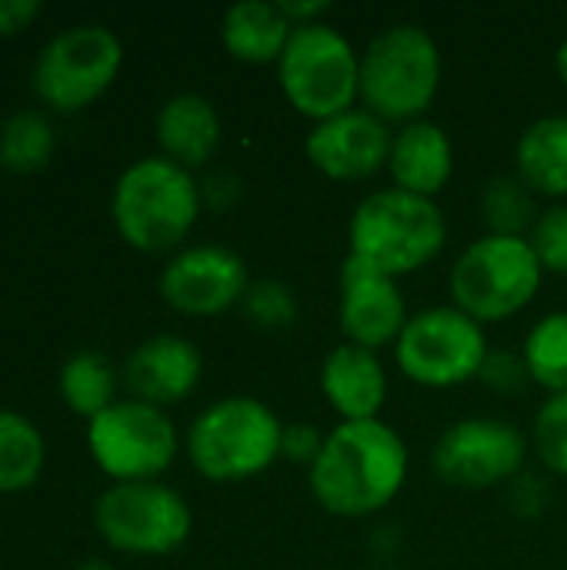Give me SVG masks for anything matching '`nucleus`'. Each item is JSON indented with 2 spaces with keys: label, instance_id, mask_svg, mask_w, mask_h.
I'll return each instance as SVG.
<instances>
[{
  "label": "nucleus",
  "instance_id": "nucleus-1",
  "mask_svg": "<svg viewBox=\"0 0 567 570\" xmlns=\"http://www.w3.org/2000/svg\"><path fill=\"white\" fill-rule=\"evenodd\" d=\"M408 444L378 421H341L307 471L314 501L334 518H371L384 511L408 481Z\"/></svg>",
  "mask_w": 567,
  "mask_h": 570
},
{
  "label": "nucleus",
  "instance_id": "nucleus-2",
  "mask_svg": "<svg viewBox=\"0 0 567 570\" xmlns=\"http://www.w3.org/2000/svg\"><path fill=\"white\" fill-rule=\"evenodd\" d=\"M201 207L204 197L194 174L160 154L134 160L117 177L110 197L117 234L140 254L177 250L190 237Z\"/></svg>",
  "mask_w": 567,
  "mask_h": 570
},
{
  "label": "nucleus",
  "instance_id": "nucleus-3",
  "mask_svg": "<svg viewBox=\"0 0 567 570\" xmlns=\"http://www.w3.org/2000/svg\"><path fill=\"white\" fill-rule=\"evenodd\" d=\"M448 240V220L431 197L398 187L368 194L348 224V254L388 277L428 267Z\"/></svg>",
  "mask_w": 567,
  "mask_h": 570
},
{
  "label": "nucleus",
  "instance_id": "nucleus-4",
  "mask_svg": "<svg viewBox=\"0 0 567 570\" xmlns=\"http://www.w3.org/2000/svg\"><path fill=\"white\" fill-rule=\"evenodd\" d=\"M438 40L418 23L381 30L361 53V104L384 124L424 120L441 87Z\"/></svg>",
  "mask_w": 567,
  "mask_h": 570
},
{
  "label": "nucleus",
  "instance_id": "nucleus-5",
  "mask_svg": "<svg viewBox=\"0 0 567 570\" xmlns=\"http://www.w3.org/2000/svg\"><path fill=\"white\" fill-rule=\"evenodd\" d=\"M277 414L257 397H224L204 407L187 431V458L194 471L214 484H237L264 474L281 461Z\"/></svg>",
  "mask_w": 567,
  "mask_h": 570
},
{
  "label": "nucleus",
  "instance_id": "nucleus-6",
  "mask_svg": "<svg viewBox=\"0 0 567 570\" xmlns=\"http://www.w3.org/2000/svg\"><path fill=\"white\" fill-rule=\"evenodd\" d=\"M545 267L528 237L485 234L451 267V304L478 324L521 314L541 291Z\"/></svg>",
  "mask_w": 567,
  "mask_h": 570
},
{
  "label": "nucleus",
  "instance_id": "nucleus-7",
  "mask_svg": "<svg viewBox=\"0 0 567 570\" xmlns=\"http://www.w3.org/2000/svg\"><path fill=\"white\" fill-rule=\"evenodd\" d=\"M277 80L287 104L321 124L361 100V53L331 23L294 27L277 60Z\"/></svg>",
  "mask_w": 567,
  "mask_h": 570
},
{
  "label": "nucleus",
  "instance_id": "nucleus-8",
  "mask_svg": "<svg viewBox=\"0 0 567 570\" xmlns=\"http://www.w3.org/2000/svg\"><path fill=\"white\" fill-rule=\"evenodd\" d=\"M488 354L491 347L485 324H478L454 304L424 307L411 314L394 344V361L401 374L434 391L475 381Z\"/></svg>",
  "mask_w": 567,
  "mask_h": 570
},
{
  "label": "nucleus",
  "instance_id": "nucleus-9",
  "mask_svg": "<svg viewBox=\"0 0 567 570\" xmlns=\"http://www.w3.org/2000/svg\"><path fill=\"white\" fill-rule=\"evenodd\" d=\"M97 534L120 554L160 558L177 551L194 528L187 501L160 481L110 484L94 504Z\"/></svg>",
  "mask_w": 567,
  "mask_h": 570
},
{
  "label": "nucleus",
  "instance_id": "nucleus-10",
  "mask_svg": "<svg viewBox=\"0 0 567 570\" xmlns=\"http://www.w3.org/2000/svg\"><path fill=\"white\" fill-rule=\"evenodd\" d=\"M124 67V43L100 23H80L57 33L33 63L37 97L60 114L90 107L110 90Z\"/></svg>",
  "mask_w": 567,
  "mask_h": 570
},
{
  "label": "nucleus",
  "instance_id": "nucleus-11",
  "mask_svg": "<svg viewBox=\"0 0 567 570\" xmlns=\"http://www.w3.org/2000/svg\"><path fill=\"white\" fill-rule=\"evenodd\" d=\"M177 428L164 407L144 401H117L87 421V448L94 464L117 484L157 481L177 458Z\"/></svg>",
  "mask_w": 567,
  "mask_h": 570
},
{
  "label": "nucleus",
  "instance_id": "nucleus-12",
  "mask_svg": "<svg viewBox=\"0 0 567 570\" xmlns=\"http://www.w3.org/2000/svg\"><path fill=\"white\" fill-rule=\"evenodd\" d=\"M531 441L501 417H465L451 424L431 454L434 474L465 491L511 484L528 461Z\"/></svg>",
  "mask_w": 567,
  "mask_h": 570
},
{
  "label": "nucleus",
  "instance_id": "nucleus-13",
  "mask_svg": "<svg viewBox=\"0 0 567 570\" xmlns=\"http://www.w3.org/2000/svg\"><path fill=\"white\" fill-rule=\"evenodd\" d=\"M251 287L241 254L221 244L180 247L160 271V297L187 317H217L244 301Z\"/></svg>",
  "mask_w": 567,
  "mask_h": 570
},
{
  "label": "nucleus",
  "instance_id": "nucleus-14",
  "mask_svg": "<svg viewBox=\"0 0 567 570\" xmlns=\"http://www.w3.org/2000/svg\"><path fill=\"white\" fill-rule=\"evenodd\" d=\"M338 324L348 344L378 351L394 347L404 324H408V301L394 277L381 274L378 267L344 257L338 277Z\"/></svg>",
  "mask_w": 567,
  "mask_h": 570
},
{
  "label": "nucleus",
  "instance_id": "nucleus-15",
  "mask_svg": "<svg viewBox=\"0 0 567 570\" xmlns=\"http://www.w3.org/2000/svg\"><path fill=\"white\" fill-rule=\"evenodd\" d=\"M394 130L364 107H351L307 130L304 154L331 180H368L388 167Z\"/></svg>",
  "mask_w": 567,
  "mask_h": 570
},
{
  "label": "nucleus",
  "instance_id": "nucleus-16",
  "mask_svg": "<svg viewBox=\"0 0 567 570\" xmlns=\"http://www.w3.org/2000/svg\"><path fill=\"white\" fill-rule=\"evenodd\" d=\"M201 374L204 357L194 341L180 334H157L130 351L120 377L134 401L170 407L197 391Z\"/></svg>",
  "mask_w": 567,
  "mask_h": 570
},
{
  "label": "nucleus",
  "instance_id": "nucleus-17",
  "mask_svg": "<svg viewBox=\"0 0 567 570\" xmlns=\"http://www.w3.org/2000/svg\"><path fill=\"white\" fill-rule=\"evenodd\" d=\"M321 391L341 421H378L388 401V371L378 351L338 344L321 364Z\"/></svg>",
  "mask_w": 567,
  "mask_h": 570
},
{
  "label": "nucleus",
  "instance_id": "nucleus-18",
  "mask_svg": "<svg viewBox=\"0 0 567 570\" xmlns=\"http://www.w3.org/2000/svg\"><path fill=\"white\" fill-rule=\"evenodd\" d=\"M388 174L398 190L434 200L454 174V144L448 130L434 120H414L394 130Z\"/></svg>",
  "mask_w": 567,
  "mask_h": 570
},
{
  "label": "nucleus",
  "instance_id": "nucleus-19",
  "mask_svg": "<svg viewBox=\"0 0 567 570\" xmlns=\"http://www.w3.org/2000/svg\"><path fill=\"white\" fill-rule=\"evenodd\" d=\"M154 130H157V144H160V157L180 164L190 174L217 154L221 137H224L217 107L201 94L170 97L157 110Z\"/></svg>",
  "mask_w": 567,
  "mask_h": 570
},
{
  "label": "nucleus",
  "instance_id": "nucleus-20",
  "mask_svg": "<svg viewBox=\"0 0 567 570\" xmlns=\"http://www.w3.org/2000/svg\"><path fill=\"white\" fill-rule=\"evenodd\" d=\"M294 23L271 0H241L221 20V43L241 63H277Z\"/></svg>",
  "mask_w": 567,
  "mask_h": 570
},
{
  "label": "nucleus",
  "instance_id": "nucleus-21",
  "mask_svg": "<svg viewBox=\"0 0 567 570\" xmlns=\"http://www.w3.org/2000/svg\"><path fill=\"white\" fill-rule=\"evenodd\" d=\"M515 174L541 197H567V117L551 114L525 127L515 147Z\"/></svg>",
  "mask_w": 567,
  "mask_h": 570
},
{
  "label": "nucleus",
  "instance_id": "nucleus-22",
  "mask_svg": "<svg viewBox=\"0 0 567 570\" xmlns=\"http://www.w3.org/2000/svg\"><path fill=\"white\" fill-rule=\"evenodd\" d=\"M47 444L40 428L17 414L0 411V494H20L43 474Z\"/></svg>",
  "mask_w": 567,
  "mask_h": 570
},
{
  "label": "nucleus",
  "instance_id": "nucleus-23",
  "mask_svg": "<svg viewBox=\"0 0 567 570\" xmlns=\"http://www.w3.org/2000/svg\"><path fill=\"white\" fill-rule=\"evenodd\" d=\"M117 367L104 354L77 351L60 367V397L74 414L94 421L110 404H117Z\"/></svg>",
  "mask_w": 567,
  "mask_h": 570
},
{
  "label": "nucleus",
  "instance_id": "nucleus-24",
  "mask_svg": "<svg viewBox=\"0 0 567 570\" xmlns=\"http://www.w3.org/2000/svg\"><path fill=\"white\" fill-rule=\"evenodd\" d=\"M53 157V127L40 110H17L0 124V167L37 174Z\"/></svg>",
  "mask_w": 567,
  "mask_h": 570
},
{
  "label": "nucleus",
  "instance_id": "nucleus-25",
  "mask_svg": "<svg viewBox=\"0 0 567 570\" xmlns=\"http://www.w3.org/2000/svg\"><path fill=\"white\" fill-rule=\"evenodd\" d=\"M521 357L528 364V374L538 387L548 394L567 391V311L545 314L525 337Z\"/></svg>",
  "mask_w": 567,
  "mask_h": 570
},
{
  "label": "nucleus",
  "instance_id": "nucleus-26",
  "mask_svg": "<svg viewBox=\"0 0 567 570\" xmlns=\"http://www.w3.org/2000/svg\"><path fill=\"white\" fill-rule=\"evenodd\" d=\"M535 197L538 194L518 174L495 177L481 194V220L488 224V234L528 237L535 220H538Z\"/></svg>",
  "mask_w": 567,
  "mask_h": 570
},
{
  "label": "nucleus",
  "instance_id": "nucleus-27",
  "mask_svg": "<svg viewBox=\"0 0 567 570\" xmlns=\"http://www.w3.org/2000/svg\"><path fill=\"white\" fill-rule=\"evenodd\" d=\"M531 448L551 474L567 478V391L548 394V401L538 407L531 424Z\"/></svg>",
  "mask_w": 567,
  "mask_h": 570
},
{
  "label": "nucleus",
  "instance_id": "nucleus-28",
  "mask_svg": "<svg viewBox=\"0 0 567 570\" xmlns=\"http://www.w3.org/2000/svg\"><path fill=\"white\" fill-rule=\"evenodd\" d=\"M241 307L261 331H287L297 321V297L284 281H254Z\"/></svg>",
  "mask_w": 567,
  "mask_h": 570
},
{
  "label": "nucleus",
  "instance_id": "nucleus-29",
  "mask_svg": "<svg viewBox=\"0 0 567 570\" xmlns=\"http://www.w3.org/2000/svg\"><path fill=\"white\" fill-rule=\"evenodd\" d=\"M545 274H565L567 277V204H551L538 214L531 234H528Z\"/></svg>",
  "mask_w": 567,
  "mask_h": 570
},
{
  "label": "nucleus",
  "instance_id": "nucleus-30",
  "mask_svg": "<svg viewBox=\"0 0 567 570\" xmlns=\"http://www.w3.org/2000/svg\"><path fill=\"white\" fill-rule=\"evenodd\" d=\"M324 438L317 424L311 421H297V424H284L281 431V458L287 464H297V468H314V461L321 458V448H324Z\"/></svg>",
  "mask_w": 567,
  "mask_h": 570
},
{
  "label": "nucleus",
  "instance_id": "nucleus-31",
  "mask_svg": "<svg viewBox=\"0 0 567 570\" xmlns=\"http://www.w3.org/2000/svg\"><path fill=\"white\" fill-rule=\"evenodd\" d=\"M478 377H481L491 391H498V394H518V391L531 381L525 357H521V354H508V351H491Z\"/></svg>",
  "mask_w": 567,
  "mask_h": 570
},
{
  "label": "nucleus",
  "instance_id": "nucleus-32",
  "mask_svg": "<svg viewBox=\"0 0 567 570\" xmlns=\"http://www.w3.org/2000/svg\"><path fill=\"white\" fill-rule=\"evenodd\" d=\"M511 504L518 508V514H541L548 508V484L528 474H518L511 481Z\"/></svg>",
  "mask_w": 567,
  "mask_h": 570
},
{
  "label": "nucleus",
  "instance_id": "nucleus-33",
  "mask_svg": "<svg viewBox=\"0 0 567 570\" xmlns=\"http://www.w3.org/2000/svg\"><path fill=\"white\" fill-rule=\"evenodd\" d=\"M241 187H244V184H241L231 170H217V174H211V177L201 184V197H204V204L224 210V207H231V204L241 200Z\"/></svg>",
  "mask_w": 567,
  "mask_h": 570
},
{
  "label": "nucleus",
  "instance_id": "nucleus-34",
  "mask_svg": "<svg viewBox=\"0 0 567 570\" xmlns=\"http://www.w3.org/2000/svg\"><path fill=\"white\" fill-rule=\"evenodd\" d=\"M40 10L43 7L37 0H0V37H13L27 30L40 17Z\"/></svg>",
  "mask_w": 567,
  "mask_h": 570
},
{
  "label": "nucleus",
  "instance_id": "nucleus-35",
  "mask_svg": "<svg viewBox=\"0 0 567 570\" xmlns=\"http://www.w3.org/2000/svg\"><path fill=\"white\" fill-rule=\"evenodd\" d=\"M277 7L284 10V17L294 27H311V23H324L331 3L328 0H277Z\"/></svg>",
  "mask_w": 567,
  "mask_h": 570
},
{
  "label": "nucleus",
  "instance_id": "nucleus-36",
  "mask_svg": "<svg viewBox=\"0 0 567 570\" xmlns=\"http://www.w3.org/2000/svg\"><path fill=\"white\" fill-rule=\"evenodd\" d=\"M555 70H558V77H561V83L567 87V40L558 47V53H555Z\"/></svg>",
  "mask_w": 567,
  "mask_h": 570
},
{
  "label": "nucleus",
  "instance_id": "nucleus-37",
  "mask_svg": "<svg viewBox=\"0 0 567 570\" xmlns=\"http://www.w3.org/2000/svg\"><path fill=\"white\" fill-rule=\"evenodd\" d=\"M77 570H114L107 561H84Z\"/></svg>",
  "mask_w": 567,
  "mask_h": 570
}]
</instances>
